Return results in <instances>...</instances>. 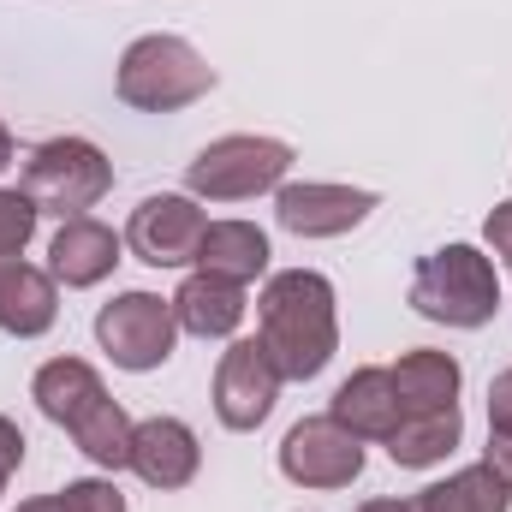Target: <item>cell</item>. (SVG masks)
Returning <instances> with one entry per match:
<instances>
[{"label": "cell", "mask_w": 512, "mask_h": 512, "mask_svg": "<svg viewBox=\"0 0 512 512\" xmlns=\"http://www.w3.org/2000/svg\"><path fill=\"white\" fill-rule=\"evenodd\" d=\"M334 280L322 268H280L256 292V340L286 382H316L340 352Z\"/></svg>", "instance_id": "6da1fadb"}, {"label": "cell", "mask_w": 512, "mask_h": 512, "mask_svg": "<svg viewBox=\"0 0 512 512\" xmlns=\"http://www.w3.org/2000/svg\"><path fill=\"white\" fill-rule=\"evenodd\" d=\"M411 310L423 322H441V328H489L495 310H501V274H495V256L477 251V245H441V251L417 256L411 268Z\"/></svg>", "instance_id": "7a4b0ae2"}, {"label": "cell", "mask_w": 512, "mask_h": 512, "mask_svg": "<svg viewBox=\"0 0 512 512\" xmlns=\"http://www.w3.org/2000/svg\"><path fill=\"white\" fill-rule=\"evenodd\" d=\"M215 84H221V72L185 36H167V30L137 36L120 54V72H114L120 102L137 108V114H179V108L203 102Z\"/></svg>", "instance_id": "3957f363"}, {"label": "cell", "mask_w": 512, "mask_h": 512, "mask_svg": "<svg viewBox=\"0 0 512 512\" xmlns=\"http://www.w3.org/2000/svg\"><path fill=\"white\" fill-rule=\"evenodd\" d=\"M292 143L286 137H262V131H233L197 149V161L185 167V191L197 203H251L262 191H280L292 173Z\"/></svg>", "instance_id": "277c9868"}, {"label": "cell", "mask_w": 512, "mask_h": 512, "mask_svg": "<svg viewBox=\"0 0 512 512\" xmlns=\"http://www.w3.org/2000/svg\"><path fill=\"white\" fill-rule=\"evenodd\" d=\"M18 191L42 209V215H90L108 191H114V161L90 143V137H48L30 149L24 173H18Z\"/></svg>", "instance_id": "5b68a950"}, {"label": "cell", "mask_w": 512, "mask_h": 512, "mask_svg": "<svg viewBox=\"0 0 512 512\" xmlns=\"http://www.w3.org/2000/svg\"><path fill=\"white\" fill-rule=\"evenodd\" d=\"M96 346L114 358V370L149 376L173 358L179 346V322H173V298L155 292H120L96 310Z\"/></svg>", "instance_id": "8992f818"}, {"label": "cell", "mask_w": 512, "mask_h": 512, "mask_svg": "<svg viewBox=\"0 0 512 512\" xmlns=\"http://www.w3.org/2000/svg\"><path fill=\"white\" fill-rule=\"evenodd\" d=\"M280 477L292 489H352L364 477V441L352 429H340L328 411L304 417L280 441Z\"/></svg>", "instance_id": "52a82bcc"}, {"label": "cell", "mask_w": 512, "mask_h": 512, "mask_svg": "<svg viewBox=\"0 0 512 512\" xmlns=\"http://www.w3.org/2000/svg\"><path fill=\"white\" fill-rule=\"evenodd\" d=\"M280 387H286V376L274 370L268 346L262 340H233L221 352V364H215V387H209L221 429H233V435L262 429L268 411H274V399H280Z\"/></svg>", "instance_id": "ba28073f"}, {"label": "cell", "mask_w": 512, "mask_h": 512, "mask_svg": "<svg viewBox=\"0 0 512 512\" xmlns=\"http://www.w3.org/2000/svg\"><path fill=\"white\" fill-rule=\"evenodd\" d=\"M203 227H209V215L197 209L191 191H155L131 209L126 251L149 268H185V262H197Z\"/></svg>", "instance_id": "9c48e42d"}, {"label": "cell", "mask_w": 512, "mask_h": 512, "mask_svg": "<svg viewBox=\"0 0 512 512\" xmlns=\"http://www.w3.org/2000/svg\"><path fill=\"white\" fill-rule=\"evenodd\" d=\"M382 209L376 191L364 185H334V179H304V185H280L274 191V221L292 239H346L352 227H364Z\"/></svg>", "instance_id": "30bf717a"}, {"label": "cell", "mask_w": 512, "mask_h": 512, "mask_svg": "<svg viewBox=\"0 0 512 512\" xmlns=\"http://www.w3.org/2000/svg\"><path fill=\"white\" fill-rule=\"evenodd\" d=\"M131 471L173 495V489H191L197 471H203V447H197V429L185 417H143L131 423Z\"/></svg>", "instance_id": "8fae6325"}, {"label": "cell", "mask_w": 512, "mask_h": 512, "mask_svg": "<svg viewBox=\"0 0 512 512\" xmlns=\"http://www.w3.org/2000/svg\"><path fill=\"white\" fill-rule=\"evenodd\" d=\"M126 256V233H114L108 221L96 215H72L60 221V233L48 239V274L66 286V292H90L102 286Z\"/></svg>", "instance_id": "7c38bea8"}, {"label": "cell", "mask_w": 512, "mask_h": 512, "mask_svg": "<svg viewBox=\"0 0 512 512\" xmlns=\"http://www.w3.org/2000/svg\"><path fill=\"white\" fill-rule=\"evenodd\" d=\"M60 322V280L36 262L6 256L0 262V334L12 340H42Z\"/></svg>", "instance_id": "4fadbf2b"}, {"label": "cell", "mask_w": 512, "mask_h": 512, "mask_svg": "<svg viewBox=\"0 0 512 512\" xmlns=\"http://www.w3.org/2000/svg\"><path fill=\"white\" fill-rule=\"evenodd\" d=\"M251 298L239 280H221V274H185L179 292H173V322L179 334H197V340H233L239 322H245Z\"/></svg>", "instance_id": "5bb4252c"}, {"label": "cell", "mask_w": 512, "mask_h": 512, "mask_svg": "<svg viewBox=\"0 0 512 512\" xmlns=\"http://www.w3.org/2000/svg\"><path fill=\"white\" fill-rule=\"evenodd\" d=\"M328 417H334L340 429H352L358 441H387V435H393V423H399L405 411H399L393 376H387L382 364H364V370H352L346 382L334 387Z\"/></svg>", "instance_id": "9a60e30c"}, {"label": "cell", "mask_w": 512, "mask_h": 512, "mask_svg": "<svg viewBox=\"0 0 512 512\" xmlns=\"http://www.w3.org/2000/svg\"><path fill=\"white\" fill-rule=\"evenodd\" d=\"M465 441V411L459 405H441V411H405L387 435V459L399 471H429L441 465L453 447Z\"/></svg>", "instance_id": "2e32d148"}, {"label": "cell", "mask_w": 512, "mask_h": 512, "mask_svg": "<svg viewBox=\"0 0 512 512\" xmlns=\"http://www.w3.org/2000/svg\"><path fill=\"white\" fill-rule=\"evenodd\" d=\"M268 256H274L268 251V233L256 221H209L203 227V245H197V268L251 286V280L268 274Z\"/></svg>", "instance_id": "e0dca14e"}, {"label": "cell", "mask_w": 512, "mask_h": 512, "mask_svg": "<svg viewBox=\"0 0 512 512\" xmlns=\"http://www.w3.org/2000/svg\"><path fill=\"white\" fill-rule=\"evenodd\" d=\"M387 376H393V393H399V411H441V405H459V387H465L459 358H453V352H435V346L405 352Z\"/></svg>", "instance_id": "ac0fdd59"}, {"label": "cell", "mask_w": 512, "mask_h": 512, "mask_svg": "<svg viewBox=\"0 0 512 512\" xmlns=\"http://www.w3.org/2000/svg\"><path fill=\"white\" fill-rule=\"evenodd\" d=\"M108 393V382H102V370L96 364H84V358H48L36 376H30V399H36V411L48 417V423H72L84 405H96Z\"/></svg>", "instance_id": "d6986e66"}, {"label": "cell", "mask_w": 512, "mask_h": 512, "mask_svg": "<svg viewBox=\"0 0 512 512\" xmlns=\"http://www.w3.org/2000/svg\"><path fill=\"white\" fill-rule=\"evenodd\" d=\"M66 435L78 441V453L90 459V465H102V471H131V417L120 399H96V405H84L72 423H66Z\"/></svg>", "instance_id": "ffe728a7"}, {"label": "cell", "mask_w": 512, "mask_h": 512, "mask_svg": "<svg viewBox=\"0 0 512 512\" xmlns=\"http://www.w3.org/2000/svg\"><path fill=\"white\" fill-rule=\"evenodd\" d=\"M417 512H512V489L477 459L417 495Z\"/></svg>", "instance_id": "44dd1931"}, {"label": "cell", "mask_w": 512, "mask_h": 512, "mask_svg": "<svg viewBox=\"0 0 512 512\" xmlns=\"http://www.w3.org/2000/svg\"><path fill=\"white\" fill-rule=\"evenodd\" d=\"M42 209L24 191H0V256H24V245L36 239Z\"/></svg>", "instance_id": "7402d4cb"}, {"label": "cell", "mask_w": 512, "mask_h": 512, "mask_svg": "<svg viewBox=\"0 0 512 512\" xmlns=\"http://www.w3.org/2000/svg\"><path fill=\"white\" fill-rule=\"evenodd\" d=\"M54 501H60V512H126V495L114 477H78V483L54 489Z\"/></svg>", "instance_id": "603a6c76"}, {"label": "cell", "mask_w": 512, "mask_h": 512, "mask_svg": "<svg viewBox=\"0 0 512 512\" xmlns=\"http://www.w3.org/2000/svg\"><path fill=\"white\" fill-rule=\"evenodd\" d=\"M489 435L495 441H512V370H501L489 382Z\"/></svg>", "instance_id": "cb8c5ba5"}, {"label": "cell", "mask_w": 512, "mask_h": 512, "mask_svg": "<svg viewBox=\"0 0 512 512\" xmlns=\"http://www.w3.org/2000/svg\"><path fill=\"white\" fill-rule=\"evenodd\" d=\"M18 465H24V429L0 411V495H6V483L18 477Z\"/></svg>", "instance_id": "d4e9b609"}, {"label": "cell", "mask_w": 512, "mask_h": 512, "mask_svg": "<svg viewBox=\"0 0 512 512\" xmlns=\"http://www.w3.org/2000/svg\"><path fill=\"white\" fill-rule=\"evenodd\" d=\"M483 239H489V251H495V256L512 268V197L489 209V221H483Z\"/></svg>", "instance_id": "484cf974"}, {"label": "cell", "mask_w": 512, "mask_h": 512, "mask_svg": "<svg viewBox=\"0 0 512 512\" xmlns=\"http://www.w3.org/2000/svg\"><path fill=\"white\" fill-rule=\"evenodd\" d=\"M18 161V143H12V131H6V120H0V173Z\"/></svg>", "instance_id": "4316f807"}, {"label": "cell", "mask_w": 512, "mask_h": 512, "mask_svg": "<svg viewBox=\"0 0 512 512\" xmlns=\"http://www.w3.org/2000/svg\"><path fill=\"white\" fill-rule=\"evenodd\" d=\"M358 512H417V501H364Z\"/></svg>", "instance_id": "83f0119b"}, {"label": "cell", "mask_w": 512, "mask_h": 512, "mask_svg": "<svg viewBox=\"0 0 512 512\" xmlns=\"http://www.w3.org/2000/svg\"><path fill=\"white\" fill-rule=\"evenodd\" d=\"M18 512H60V501H54V495H36V501H24Z\"/></svg>", "instance_id": "f1b7e54d"}]
</instances>
